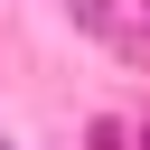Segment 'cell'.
I'll return each mask as SVG.
<instances>
[{
	"label": "cell",
	"instance_id": "obj_1",
	"mask_svg": "<svg viewBox=\"0 0 150 150\" xmlns=\"http://www.w3.org/2000/svg\"><path fill=\"white\" fill-rule=\"evenodd\" d=\"M141 150H150V131H141Z\"/></svg>",
	"mask_w": 150,
	"mask_h": 150
}]
</instances>
